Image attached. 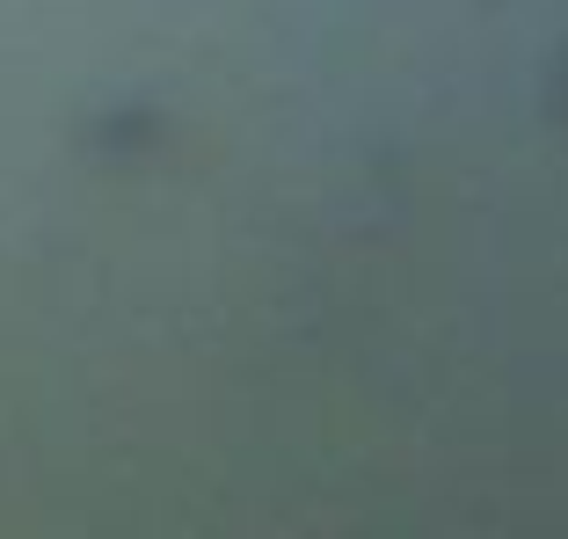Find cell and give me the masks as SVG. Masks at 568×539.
Instances as JSON below:
<instances>
[{
  "label": "cell",
  "mask_w": 568,
  "mask_h": 539,
  "mask_svg": "<svg viewBox=\"0 0 568 539\" xmlns=\"http://www.w3.org/2000/svg\"><path fill=\"white\" fill-rule=\"evenodd\" d=\"M554 110H561V124H568V51H561V73H554Z\"/></svg>",
  "instance_id": "obj_1"
}]
</instances>
